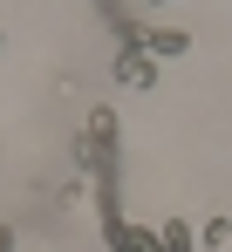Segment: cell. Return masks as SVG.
Returning a JSON list of instances; mask_svg holds the SVG:
<instances>
[{
    "mask_svg": "<svg viewBox=\"0 0 232 252\" xmlns=\"http://www.w3.org/2000/svg\"><path fill=\"white\" fill-rule=\"evenodd\" d=\"M116 82L151 89V82H157V55H151L144 41H123V48H116Z\"/></svg>",
    "mask_w": 232,
    "mask_h": 252,
    "instance_id": "obj_1",
    "label": "cell"
},
{
    "mask_svg": "<svg viewBox=\"0 0 232 252\" xmlns=\"http://www.w3.org/2000/svg\"><path fill=\"white\" fill-rule=\"evenodd\" d=\"M103 232H110V252H164V246H157V232L123 225V211H103Z\"/></svg>",
    "mask_w": 232,
    "mask_h": 252,
    "instance_id": "obj_2",
    "label": "cell"
},
{
    "mask_svg": "<svg viewBox=\"0 0 232 252\" xmlns=\"http://www.w3.org/2000/svg\"><path fill=\"white\" fill-rule=\"evenodd\" d=\"M144 48L164 62V55H185V48H192V34H185V28H144Z\"/></svg>",
    "mask_w": 232,
    "mask_h": 252,
    "instance_id": "obj_3",
    "label": "cell"
},
{
    "mask_svg": "<svg viewBox=\"0 0 232 252\" xmlns=\"http://www.w3.org/2000/svg\"><path fill=\"white\" fill-rule=\"evenodd\" d=\"M157 246H164V252H192V225H185V218H178V225H164V232H157Z\"/></svg>",
    "mask_w": 232,
    "mask_h": 252,
    "instance_id": "obj_4",
    "label": "cell"
},
{
    "mask_svg": "<svg viewBox=\"0 0 232 252\" xmlns=\"http://www.w3.org/2000/svg\"><path fill=\"white\" fill-rule=\"evenodd\" d=\"M232 239V218H205V232H198V246H226Z\"/></svg>",
    "mask_w": 232,
    "mask_h": 252,
    "instance_id": "obj_5",
    "label": "cell"
}]
</instances>
